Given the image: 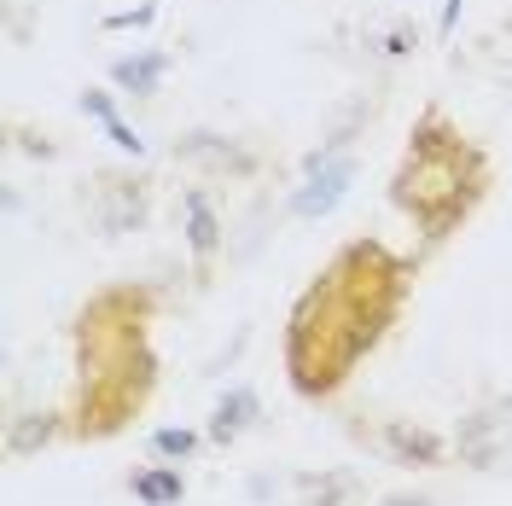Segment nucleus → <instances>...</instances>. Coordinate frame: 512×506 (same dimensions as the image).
<instances>
[{
    "label": "nucleus",
    "mask_w": 512,
    "mask_h": 506,
    "mask_svg": "<svg viewBox=\"0 0 512 506\" xmlns=\"http://www.w3.org/2000/svg\"><path fill=\"white\" fill-rule=\"evenodd\" d=\"M152 454H163V460H187L192 431H158V437H152Z\"/></svg>",
    "instance_id": "nucleus-6"
},
{
    "label": "nucleus",
    "mask_w": 512,
    "mask_h": 506,
    "mask_svg": "<svg viewBox=\"0 0 512 506\" xmlns=\"http://www.w3.org/2000/svg\"><path fill=\"white\" fill-rule=\"evenodd\" d=\"M384 506H425V501H408V495H402V501H384Z\"/></svg>",
    "instance_id": "nucleus-8"
},
{
    "label": "nucleus",
    "mask_w": 512,
    "mask_h": 506,
    "mask_svg": "<svg viewBox=\"0 0 512 506\" xmlns=\"http://www.w3.org/2000/svg\"><path fill=\"white\" fill-rule=\"evenodd\" d=\"M350 181H355V163L344 158V152H326V158H315L309 181H303V192H297V216H303V222L332 216V210H338V198L350 192Z\"/></svg>",
    "instance_id": "nucleus-1"
},
{
    "label": "nucleus",
    "mask_w": 512,
    "mask_h": 506,
    "mask_svg": "<svg viewBox=\"0 0 512 506\" xmlns=\"http://www.w3.org/2000/svg\"><path fill=\"white\" fill-rule=\"evenodd\" d=\"M134 501H146V506H181V472H169V466H158V472H140V477H134Z\"/></svg>",
    "instance_id": "nucleus-3"
},
{
    "label": "nucleus",
    "mask_w": 512,
    "mask_h": 506,
    "mask_svg": "<svg viewBox=\"0 0 512 506\" xmlns=\"http://www.w3.org/2000/svg\"><path fill=\"white\" fill-rule=\"evenodd\" d=\"M390 448H396V454H419V460H437V443H431L425 431H414V437H408V431H390Z\"/></svg>",
    "instance_id": "nucleus-7"
},
{
    "label": "nucleus",
    "mask_w": 512,
    "mask_h": 506,
    "mask_svg": "<svg viewBox=\"0 0 512 506\" xmlns=\"http://www.w3.org/2000/svg\"><path fill=\"white\" fill-rule=\"evenodd\" d=\"M163 64H169L163 53H140V59H117L111 76H117V88H128V94H152L163 82Z\"/></svg>",
    "instance_id": "nucleus-2"
},
{
    "label": "nucleus",
    "mask_w": 512,
    "mask_h": 506,
    "mask_svg": "<svg viewBox=\"0 0 512 506\" xmlns=\"http://www.w3.org/2000/svg\"><path fill=\"white\" fill-rule=\"evenodd\" d=\"M251 413H256V402L245 396V390H233L222 408H216V425H210V431H216V437H233V431H245V419H251Z\"/></svg>",
    "instance_id": "nucleus-5"
},
{
    "label": "nucleus",
    "mask_w": 512,
    "mask_h": 506,
    "mask_svg": "<svg viewBox=\"0 0 512 506\" xmlns=\"http://www.w3.org/2000/svg\"><path fill=\"white\" fill-rule=\"evenodd\" d=\"M187 222H192V233H187V239H192V251H198V256H210V251H216V216H210V204H204L198 192L187 198Z\"/></svg>",
    "instance_id": "nucleus-4"
}]
</instances>
